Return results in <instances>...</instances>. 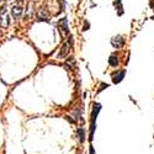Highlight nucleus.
<instances>
[{
	"label": "nucleus",
	"mask_w": 154,
	"mask_h": 154,
	"mask_svg": "<svg viewBox=\"0 0 154 154\" xmlns=\"http://www.w3.org/2000/svg\"><path fill=\"white\" fill-rule=\"evenodd\" d=\"M101 110V105L100 104H95L94 109H93V113H91V123H90V140H93L94 138V132L96 128V117Z\"/></svg>",
	"instance_id": "obj_1"
},
{
	"label": "nucleus",
	"mask_w": 154,
	"mask_h": 154,
	"mask_svg": "<svg viewBox=\"0 0 154 154\" xmlns=\"http://www.w3.org/2000/svg\"><path fill=\"white\" fill-rule=\"evenodd\" d=\"M58 27H59V31H60V35L63 37H66L68 33H69V29H68V21L66 17H63L58 21Z\"/></svg>",
	"instance_id": "obj_2"
},
{
	"label": "nucleus",
	"mask_w": 154,
	"mask_h": 154,
	"mask_svg": "<svg viewBox=\"0 0 154 154\" xmlns=\"http://www.w3.org/2000/svg\"><path fill=\"white\" fill-rule=\"evenodd\" d=\"M125 43H126V40L123 38V36H121V35L115 36V37L111 38V45L115 48H122L125 46Z\"/></svg>",
	"instance_id": "obj_3"
},
{
	"label": "nucleus",
	"mask_w": 154,
	"mask_h": 154,
	"mask_svg": "<svg viewBox=\"0 0 154 154\" xmlns=\"http://www.w3.org/2000/svg\"><path fill=\"white\" fill-rule=\"evenodd\" d=\"M72 43H73L72 37H68V42H66V43L63 45V47H62V51H60V53L58 54V57H59V58H62V57H66V56L69 53L70 47H72Z\"/></svg>",
	"instance_id": "obj_4"
},
{
	"label": "nucleus",
	"mask_w": 154,
	"mask_h": 154,
	"mask_svg": "<svg viewBox=\"0 0 154 154\" xmlns=\"http://www.w3.org/2000/svg\"><path fill=\"white\" fill-rule=\"evenodd\" d=\"M125 75H126V70H125V69L117 70L116 73H113V74H112V82H113L115 84L121 83V82L123 80V78H125Z\"/></svg>",
	"instance_id": "obj_5"
},
{
	"label": "nucleus",
	"mask_w": 154,
	"mask_h": 154,
	"mask_svg": "<svg viewBox=\"0 0 154 154\" xmlns=\"http://www.w3.org/2000/svg\"><path fill=\"white\" fill-rule=\"evenodd\" d=\"M11 14H12V17H14L15 20H19L22 15V8L20 5H15L11 9Z\"/></svg>",
	"instance_id": "obj_6"
},
{
	"label": "nucleus",
	"mask_w": 154,
	"mask_h": 154,
	"mask_svg": "<svg viewBox=\"0 0 154 154\" xmlns=\"http://www.w3.org/2000/svg\"><path fill=\"white\" fill-rule=\"evenodd\" d=\"M109 64L111 67H113V68H116V67H119V64H120V58H119V56L117 54H111L110 56V58H109Z\"/></svg>",
	"instance_id": "obj_7"
},
{
	"label": "nucleus",
	"mask_w": 154,
	"mask_h": 154,
	"mask_svg": "<svg viewBox=\"0 0 154 154\" xmlns=\"http://www.w3.org/2000/svg\"><path fill=\"white\" fill-rule=\"evenodd\" d=\"M76 137H78V139L80 140V143H83L85 140V131L83 127H79L78 130H76Z\"/></svg>",
	"instance_id": "obj_8"
},
{
	"label": "nucleus",
	"mask_w": 154,
	"mask_h": 154,
	"mask_svg": "<svg viewBox=\"0 0 154 154\" xmlns=\"http://www.w3.org/2000/svg\"><path fill=\"white\" fill-rule=\"evenodd\" d=\"M115 8L116 10H119V15H122L123 14V6H122V0H116V2L113 3Z\"/></svg>",
	"instance_id": "obj_9"
},
{
	"label": "nucleus",
	"mask_w": 154,
	"mask_h": 154,
	"mask_svg": "<svg viewBox=\"0 0 154 154\" xmlns=\"http://www.w3.org/2000/svg\"><path fill=\"white\" fill-rule=\"evenodd\" d=\"M105 88H109V85H107V84H101V86H100V89H99V90H97V93L102 91V90H104V89H105Z\"/></svg>",
	"instance_id": "obj_10"
},
{
	"label": "nucleus",
	"mask_w": 154,
	"mask_h": 154,
	"mask_svg": "<svg viewBox=\"0 0 154 154\" xmlns=\"http://www.w3.org/2000/svg\"><path fill=\"white\" fill-rule=\"evenodd\" d=\"M90 154H95V150H94V147H90Z\"/></svg>",
	"instance_id": "obj_11"
}]
</instances>
